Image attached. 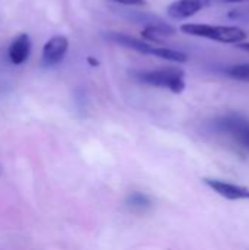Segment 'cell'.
Returning a JSON list of instances; mask_svg holds the SVG:
<instances>
[{
    "instance_id": "cell-8",
    "label": "cell",
    "mask_w": 249,
    "mask_h": 250,
    "mask_svg": "<svg viewBox=\"0 0 249 250\" xmlns=\"http://www.w3.org/2000/svg\"><path fill=\"white\" fill-rule=\"evenodd\" d=\"M31 51V40L26 34H19L9 45V59L13 64H22L28 60Z\"/></svg>"
},
{
    "instance_id": "cell-2",
    "label": "cell",
    "mask_w": 249,
    "mask_h": 250,
    "mask_svg": "<svg viewBox=\"0 0 249 250\" xmlns=\"http://www.w3.org/2000/svg\"><path fill=\"white\" fill-rule=\"evenodd\" d=\"M132 78L144 85L164 88L172 91L173 94H181L186 83H185V72L178 67H158L151 70H135L131 73Z\"/></svg>"
},
{
    "instance_id": "cell-10",
    "label": "cell",
    "mask_w": 249,
    "mask_h": 250,
    "mask_svg": "<svg viewBox=\"0 0 249 250\" xmlns=\"http://www.w3.org/2000/svg\"><path fill=\"white\" fill-rule=\"evenodd\" d=\"M175 32H176V29L163 21L161 23L151 25V26H145V28L142 29L141 34H142V37H144L145 40H148L150 42H160L161 38L169 37V35H173Z\"/></svg>"
},
{
    "instance_id": "cell-12",
    "label": "cell",
    "mask_w": 249,
    "mask_h": 250,
    "mask_svg": "<svg viewBox=\"0 0 249 250\" xmlns=\"http://www.w3.org/2000/svg\"><path fill=\"white\" fill-rule=\"evenodd\" d=\"M227 18L233 22H241V23H249V6H241L229 10Z\"/></svg>"
},
{
    "instance_id": "cell-5",
    "label": "cell",
    "mask_w": 249,
    "mask_h": 250,
    "mask_svg": "<svg viewBox=\"0 0 249 250\" xmlns=\"http://www.w3.org/2000/svg\"><path fill=\"white\" fill-rule=\"evenodd\" d=\"M68 48H69V41L66 37H63V35L51 37L44 44L43 51H41L43 66L51 67V66H56L60 62H63V59L68 53Z\"/></svg>"
},
{
    "instance_id": "cell-15",
    "label": "cell",
    "mask_w": 249,
    "mask_h": 250,
    "mask_svg": "<svg viewBox=\"0 0 249 250\" xmlns=\"http://www.w3.org/2000/svg\"><path fill=\"white\" fill-rule=\"evenodd\" d=\"M247 0H211V3H242Z\"/></svg>"
},
{
    "instance_id": "cell-7",
    "label": "cell",
    "mask_w": 249,
    "mask_h": 250,
    "mask_svg": "<svg viewBox=\"0 0 249 250\" xmlns=\"http://www.w3.org/2000/svg\"><path fill=\"white\" fill-rule=\"evenodd\" d=\"M204 183L213 189L217 195L229 199V201H249V189L233 185L229 182L217 180V179H204Z\"/></svg>"
},
{
    "instance_id": "cell-4",
    "label": "cell",
    "mask_w": 249,
    "mask_h": 250,
    "mask_svg": "<svg viewBox=\"0 0 249 250\" xmlns=\"http://www.w3.org/2000/svg\"><path fill=\"white\" fill-rule=\"evenodd\" d=\"M249 120L241 113H227L223 116H219L210 122V129L219 135H227L235 138L239 135L247 126Z\"/></svg>"
},
{
    "instance_id": "cell-13",
    "label": "cell",
    "mask_w": 249,
    "mask_h": 250,
    "mask_svg": "<svg viewBox=\"0 0 249 250\" xmlns=\"http://www.w3.org/2000/svg\"><path fill=\"white\" fill-rule=\"evenodd\" d=\"M233 141H235V144L241 148V149H244L245 152H249V125L239 133V135H236L235 138H233Z\"/></svg>"
},
{
    "instance_id": "cell-6",
    "label": "cell",
    "mask_w": 249,
    "mask_h": 250,
    "mask_svg": "<svg viewBox=\"0 0 249 250\" xmlns=\"http://www.w3.org/2000/svg\"><path fill=\"white\" fill-rule=\"evenodd\" d=\"M211 4V0H175L167 6V15L175 21L189 19Z\"/></svg>"
},
{
    "instance_id": "cell-1",
    "label": "cell",
    "mask_w": 249,
    "mask_h": 250,
    "mask_svg": "<svg viewBox=\"0 0 249 250\" xmlns=\"http://www.w3.org/2000/svg\"><path fill=\"white\" fill-rule=\"evenodd\" d=\"M106 38L119 45H123L126 48H132L141 54L153 56V57H157L161 60H167V62H173V63H186L189 60V56L183 51L167 48V47H160V45H156L151 42H144L138 38L129 37L122 32H107Z\"/></svg>"
},
{
    "instance_id": "cell-11",
    "label": "cell",
    "mask_w": 249,
    "mask_h": 250,
    "mask_svg": "<svg viewBox=\"0 0 249 250\" xmlns=\"http://www.w3.org/2000/svg\"><path fill=\"white\" fill-rule=\"evenodd\" d=\"M225 73L239 82H249V63H241V64H232L225 69Z\"/></svg>"
},
{
    "instance_id": "cell-3",
    "label": "cell",
    "mask_w": 249,
    "mask_h": 250,
    "mask_svg": "<svg viewBox=\"0 0 249 250\" xmlns=\"http://www.w3.org/2000/svg\"><path fill=\"white\" fill-rule=\"evenodd\" d=\"M181 31L200 38L213 40L223 44H239L248 38V34L238 26H214L207 23H183Z\"/></svg>"
},
{
    "instance_id": "cell-16",
    "label": "cell",
    "mask_w": 249,
    "mask_h": 250,
    "mask_svg": "<svg viewBox=\"0 0 249 250\" xmlns=\"http://www.w3.org/2000/svg\"><path fill=\"white\" fill-rule=\"evenodd\" d=\"M236 47L244 50V51H249V41L248 42H239V44H236Z\"/></svg>"
},
{
    "instance_id": "cell-9",
    "label": "cell",
    "mask_w": 249,
    "mask_h": 250,
    "mask_svg": "<svg viewBox=\"0 0 249 250\" xmlns=\"http://www.w3.org/2000/svg\"><path fill=\"white\" fill-rule=\"evenodd\" d=\"M125 207L134 214H145L153 208V201L142 192H131L125 199Z\"/></svg>"
},
{
    "instance_id": "cell-14",
    "label": "cell",
    "mask_w": 249,
    "mask_h": 250,
    "mask_svg": "<svg viewBox=\"0 0 249 250\" xmlns=\"http://www.w3.org/2000/svg\"><path fill=\"white\" fill-rule=\"evenodd\" d=\"M112 1L125 4V6H145L147 4V0H112Z\"/></svg>"
}]
</instances>
